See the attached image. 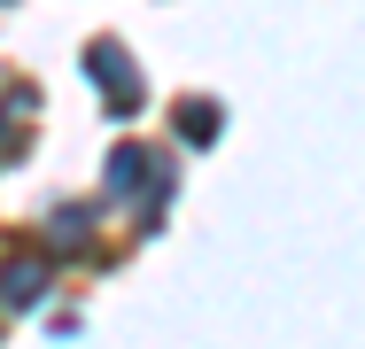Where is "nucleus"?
I'll list each match as a JSON object with an SVG mask.
<instances>
[{"instance_id":"obj_1","label":"nucleus","mask_w":365,"mask_h":349,"mask_svg":"<svg viewBox=\"0 0 365 349\" xmlns=\"http://www.w3.org/2000/svg\"><path fill=\"white\" fill-rule=\"evenodd\" d=\"M31 287H39V264H16L8 272V303H31Z\"/></svg>"}]
</instances>
